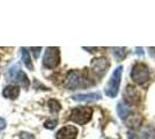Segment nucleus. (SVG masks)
Instances as JSON below:
<instances>
[{"instance_id": "16", "label": "nucleus", "mask_w": 155, "mask_h": 139, "mask_svg": "<svg viewBox=\"0 0 155 139\" xmlns=\"http://www.w3.org/2000/svg\"><path fill=\"white\" fill-rule=\"evenodd\" d=\"M111 50L117 60H122L126 55V48H112Z\"/></svg>"}, {"instance_id": "10", "label": "nucleus", "mask_w": 155, "mask_h": 139, "mask_svg": "<svg viewBox=\"0 0 155 139\" xmlns=\"http://www.w3.org/2000/svg\"><path fill=\"white\" fill-rule=\"evenodd\" d=\"M78 129L74 125H66L61 127L56 134V139H77Z\"/></svg>"}, {"instance_id": "17", "label": "nucleus", "mask_w": 155, "mask_h": 139, "mask_svg": "<svg viewBox=\"0 0 155 139\" xmlns=\"http://www.w3.org/2000/svg\"><path fill=\"white\" fill-rule=\"evenodd\" d=\"M48 106H49V109L51 110L52 113H58L59 110L61 109V106L57 100H50L48 102Z\"/></svg>"}, {"instance_id": "3", "label": "nucleus", "mask_w": 155, "mask_h": 139, "mask_svg": "<svg viewBox=\"0 0 155 139\" xmlns=\"http://www.w3.org/2000/svg\"><path fill=\"white\" fill-rule=\"evenodd\" d=\"M122 73H123V66H118L116 70L112 72L108 85L104 88V93H105L107 96H109V98H115L117 94H118L119 86H120Z\"/></svg>"}, {"instance_id": "13", "label": "nucleus", "mask_w": 155, "mask_h": 139, "mask_svg": "<svg viewBox=\"0 0 155 139\" xmlns=\"http://www.w3.org/2000/svg\"><path fill=\"white\" fill-rule=\"evenodd\" d=\"M124 121H125L126 125L129 126V127H132L133 130H137L138 127H140V125H141V117L139 115H134V116L131 115L130 117H126Z\"/></svg>"}, {"instance_id": "2", "label": "nucleus", "mask_w": 155, "mask_h": 139, "mask_svg": "<svg viewBox=\"0 0 155 139\" xmlns=\"http://www.w3.org/2000/svg\"><path fill=\"white\" fill-rule=\"evenodd\" d=\"M150 74L149 68L143 63H137L132 67L131 71V79L136 82L137 85H145L149 81Z\"/></svg>"}, {"instance_id": "1", "label": "nucleus", "mask_w": 155, "mask_h": 139, "mask_svg": "<svg viewBox=\"0 0 155 139\" xmlns=\"http://www.w3.org/2000/svg\"><path fill=\"white\" fill-rule=\"evenodd\" d=\"M88 85L87 77L84 75V72L78 71V70H72L68 72L66 80H65V86L68 89H78L82 88Z\"/></svg>"}, {"instance_id": "18", "label": "nucleus", "mask_w": 155, "mask_h": 139, "mask_svg": "<svg viewBox=\"0 0 155 139\" xmlns=\"http://www.w3.org/2000/svg\"><path fill=\"white\" fill-rule=\"evenodd\" d=\"M57 119H50V121H46L45 123H44V126H45L46 129H50V130H52V129H54V126L57 125Z\"/></svg>"}, {"instance_id": "9", "label": "nucleus", "mask_w": 155, "mask_h": 139, "mask_svg": "<svg viewBox=\"0 0 155 139\" xmlns=\"http://www.w3.org/2000/svg\"><path fill=\"white\" fill-rule=\"evenodd\" d=\"M124 98V103H126L127 106H131V104H136L140 101V94L137 92V89L132 86H127L125 92L123 94Z\"/></svg>"}, {"instance_id": "22", "label": "nucleus", "mask_w": 155, "mask_h": 139, "mask_svg": "<svg viewBox=\"0 0 155 139\" xmlns=\"http://www.w3.org/2000/svg\"><path fill=\"white\" fill-rule=\"evenodd\" d=\"M137 50H138V51H137V53H138V55H143V52H141V48H137Z\"/></svg>"}, {"instance_id": "6", "label": "nucleus", "mask_w": 155, "mask_h": 139, "mask_svg": "<svg viewBox=\"0 0 155 139\" xmlns=\"http://www.w3.org/2000/svg\"><path fill=\"white\" fill-rule=\"evenodd\" d=\"M60 63V51L58 48H48L44 57H43V65L46 68H54Z\"/></svg>"}, {"instance_id": "15", "label": "nucleus", "mask_w": 155, "mask_h": 139, "mask_svg": "<svg viewBox=\"0 0 155 139\" xmlns=\"http://www.w3.org/2000/svg\"><path fill=\"white\" fill-rule=\"evenodd\" d=\"M21 55H22V60H23V64L26 65L29 70H32L34 66H32L31 63V58H30V55H29V51L27 48H21Z\"/></svg>"}, {"instance_id": "12", "label": "nucleus", "mask_w": 155, "mask_h": 139, "mask_svg": "<svg viewBox=\"0 0 155 139\" xmlns=\"http://www.w3.org/2000/svg\"><path fill=\"white\" fill-rule=\"evenodd\" d=\"M2 95L4 98L9 100H15L16 98H19L20 95V87L16 85H9L6 86L2 91Z\"/></svg>"}, {"instance_id": "4", "label": "nucleus", "mask_w": 155, "mask_h": 139, "mask_svg": "<svg viewBox=\"0 0 155 139\" xmlns=\"http://www.w3.org/2000/svg\"><path fill=\"white\" fill-rule=\"evenodd\" d=\"M91 116H93V108H91V107H78V108H74L72 110L70 119L79 125H84L91 121Z\"/></svg>"}, {"instance_id": "14", "label": "nucleus", "mask_w": 155, "mask_h": 139, "mask_svg": "<svg viewBox=\"0 0 155 139\" xmlns=\"http://www.w3.org/2000/svg\"><path fill=\"white\" fill-rule=\"evenodd\" d=\"M117 113H118V116L122 119H125L126 117H129L130 114H131V108L130 106H127L126 103L124 102H119L117 104Z\"/></svg>"}, {"instance_id": "20", "label": "nucleus", "mask_w": 155, "mask_h": 139, "mask_svg": "<svg viewBox=\"0 0 155 139\" xmlns=\"http://www.w3.org/2000/svg\"><path fill=\"white\" fill-rule=\"evenodd\" d=\"M30 50H32L34 57H35V58H38V56H39V53H41V50H42V48H31Z\"/></svg>"}, {"instance_id": "7", "label": "nucleus", "mask_w": 155, "mask_h": 139, "mask_svg": "<svg viewBox=\"0 0 155 139\" xmlns=\"http://www.w3.org/2000/svg\"><path fill=\"white\" fill-rule=\"evenodd\" d=\"M129 139H155V129L152 125L138 127L129 132Z\"/></svg>"}, {"instance_id": "21", "label": "nucleus", "mask_w": 155, "mask_h": 139, "mask_svg": "<svg viewBox=\"0 0 155 139\" xmlns=\"http://www.w3.org/2000/svg\"><path fill=\"white\" fill-rule=\"evenodd\" d=\"M6 125H7L6 121L2 118V117H0V130H4L6 127Z\"/></svg>"}, {"instance_id": "5", "label": "nucleus", "mask_w": 155, "mask_h": 139, "mask_svg": "<svg viewBox=\"0 0 155 139\" xmlns=\"http://www.w3.org/2000/svg\"><path fill=\"white\" fill-rule=\"evenodd\" d=\"M7 77L9 78L11 81L16 82L19 85V87H22V88H28L29 87V84H30L29 79H28L26 73L21 70L19 64H15L14 66H12L8 70Z\"/></svg>"}, {"instance_id": "8", "label": "nucleus", "mask_w": 155, "mask_h": 139, "mask_svg": "<svg viewBox=\"0 0 155 139\" xmlns=\"http://www.w3.org/2000/svg\"><path fill=\"white\" fill-rule=\"evenodd\" d=\"M91 70H93V72L95 73L96 75L102 77L109 70L110 61L105 57H97V58H94V59L91 60Z\"/></svg>"}, {"instance_id": "11", "label": "nucleus", "mask_w": 155, "mask_h": 139, "mask_svg": "<svg viewBox=\"0 0 155 139\" xmlns=\"http://www.w3.org/2000/svg\"><path fill=\"white\" fill-rule=\"evenodd\" d=\"M72 99L78 102H95L101 100V93H88V94H75L72 96Z\"/></svg>"}, {"instance_id": "19", "label": "nucleus", "mask_w": 155, "mask_h": 139, "mask_svg": "<svg viewBox=\"0 0 155 139\" xmlns=\"http://www.w3.org/2000/svg\"><path fill=\"white\" fill-rule=\"evenodd\" d=\"M20 138L21 139H35L34 138V136H31L30 133H26V132L20 133Z\"/></svg>"}]
</instances>
